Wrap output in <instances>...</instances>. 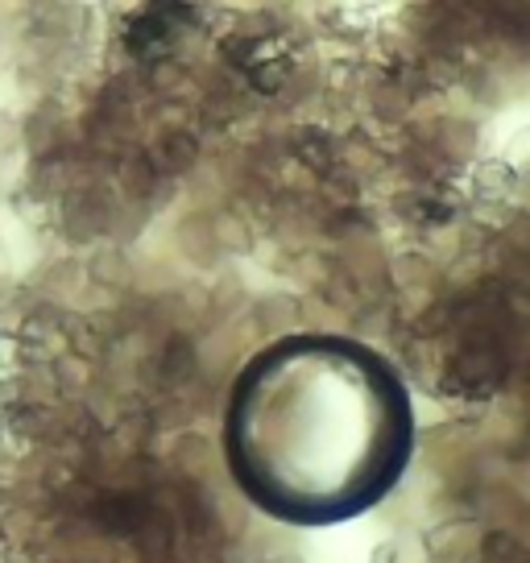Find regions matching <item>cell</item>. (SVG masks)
Here are the masks:
<instances>
[{"mask_svg": "<svg viewBox=\"0 0 530 563\" xmlns=\"http://www.w3.org/2000/svg\"><path fill=\"white\" fill-rule=\"evenodd\" d=\"M415 452V410L356 340L295 335L253 356L232 389L229 464L257 510L328 527L377 506Z\"/></svg>", "mask_w": 530, "mask_h": 563, "instance_id": "6da1fadb", "label": "cell"}]
</instances>
